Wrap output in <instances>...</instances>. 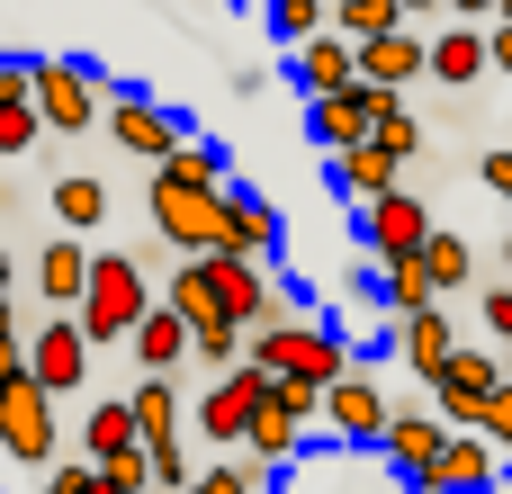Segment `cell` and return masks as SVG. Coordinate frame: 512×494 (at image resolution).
Segmentation results:
<instances>
[{
	"label": "cell",
	"mask_w": 512,
	"mask_h": 494,
	"mask_svg": "<svg viewBox=\"0 0 512 494\" xmlns=\"http://www.w3.org/2000/svg\"><path fill=\"white\" fill-rule=\"evenodd\" d=\"M153 225L171 252H225L234 243V189H198V180L153 171Z\"/></svg>",
	"instance_id": "cell-1"
},
{
	"label": "cell",
	"mask_w": 512,
	"mask_h": 494,
	"mask_svg": "<svg viewBox=\"0 0 512 494\" xmlns=\"http://www.w3.org/2000/svg\"><path fill=\"white\" fill-rule=\"evenodd\" d=\"M243 360H261L270 378H315V387L351 378L342 333H333V324H306V315H288V324H252V351H243Z\"/></svg>",
	"instance_id": "cell-2"
},
{
	"label": "cell",
	"mask_w": 512,
	"mask_h": 494,
	"mask_svg": "<svg viewBox=\"0 0 512 494\" xmlns=\"http://www.w3.org/2000/svg\"><path fill=\"white\" fill-rule=\"evenodd\" d=\"M153 306H162V297L144 288V270H135L126 252H90V297H81L90 342H135V324H144Z\"/></svg>",
	"instance_id": "cell-3"
},
{
	"label": "cell",
	"mask_w": 512,
	"mask_h": 494,
	"mask_svg": "<svg viewBox=\"0 0 512 494\" xmlns=\"http://www.w3.org/2000/svg\"><path fill=\"white\" fill-rule=\"evenodd\" d=\"M378 108H387V81H342V90H315L306 99V135L324 144V153H351V144H369L378 135Z\"/></svg>",
	"instance_id": "cell-4"
},
{
	"label": "cell",
	"mask_w": 512,
	"mask_h": 494,
	"mask_svg": "<svg viewBox=\"0 0 512 494\" xmlns=\"http://www.w3.org/2000/svg\"><path fill=\"white\" fill-rule=\"evenodd\" d=\"M270 387H279V378H270L261 360H234V369L207 387V405H198V432H207V441H252V423H261Z\"/></svg>",
	"instance_id": "cell-5"
},
{
	"label": "cell",
	"mask_w": 512,
	"mask_h": 494,
	"mask_svg": "<svg viewBox=\"0 0 512 494\" xmlns=\"http://www.w3.org/2000/svg\"><path fill=\"white\" fill-rule=\"evenodd\" d=\"M0 450H9L18 468H36V477L54 468V387H45L36 369L9 387V414H0Z\"/></svg>",
	"instance_id": "cell-6"
},
{
	"label": "cell",
	"mask_w": 512,
	"mask_h": 494,
	"mask_svg": "<svg viewBox=\"0 0 512 494\" xmlns=\"http://www.w3.org/2000/svg\"><path fill=\"white\" fill-rule=\"evenodd\" d=\"M36 108L54 117V135L108 126V99H99V81H90L81 63H63V54H45V63H36Z\"/></svg>",
	"instance_id": "cell-7"
},
{
	"label": "cell",
	"mask_w": 512,
	"mask_h": 494,
	"mask_svg": "<svg viewBox=\"0 0 512 494\" xmlns=\"http://www.w3.org/2000/svg\"><path fill=\"white\" fill-rule=\"evenodd\" d=\"M27 369H36V378H45L54 396H72V387L90 378V324L54 306V315H45L36 333H27Z\"/></svg>",
	"instance_id": "cell-8"
},
{
	"label": "cell",
	"mask_w": 512,
	"mask_h": 494,
	"mask_svg": "<svg viewBox=\"0 0 512 494\" xmlns=\"http://www.w3.org/2000/svg\"><path fill=\"white\" fill-rule=\"evenodd\" d=\"M495 387H504V360H495V351H468V342H459V351H450V369L432 378V405H441L459 432H477V423H486V396H495Z\"/></svg>",
	"instance_id": "cell-9"
},
{
	"label": "cell",
	"mask_w": 512,
	"mask_h": 494,
	"mask_svg": "<svg viewBox=\"0 0 512 494\" xmlns=\"http://www.w3.org/2000/svg\"><path fill=\"white\" fill-rule=\"evenodd\" d=\"M360 234H369V252H378V261H405V252H423V243H432V216H423V198L387 189V198H369V207H360Z\"/></svg>",
	"instance_id": "cell-10"
},
{
	"label": "cell",
	"mask_w": 512,
	"mask_h": 494,
	"mask_svg": "<svg viewBox=\"0 0 512 494\" xmlns=\"http://www.w3.org/2000/svg\"><path fill=\"white\" fill-rule=\"evenodd\" d=\"M495 459H504V450H495L486 432H450L441 459H432L414 486H423V494H477V486H495Z\"/></svg>",
	"instance_id": "cell-11"
},
{
	"label": "cell",
	"mask_w": 512,
	"mask_h": 494,
	"mask_svg": "<svg viewBox=\"0 0 512 494\" xmlns=\"http://www.w3.org/2000/svg\"><path fill=\"white\" fill-rule=\"evenodd\" d=\"M108 135H117V153H144V162H162V153H180L189 135H180V117L171 108H153V99H108Z\"/></svg>",
	"instance_id": "cell-12"
},
{
	"label": "cell",
	"mask_w": 512,
	"mask_h": 494,
	"mask_svg": "<svg viewBox=\"0 0 512 494\" xmlns=\"http://www.w3.org/2000/svg\"><path fill=\"white\" fill-rule=\"evenodd\" d=\"M324 423H333V441H387V423H396V414H387L378 378H360V369H351V378H333V387H324Z\"/></svg>",
	"instance_id": "cell-13"
},
{
	"label": "cell",
	"mask_w": 512,
	"mask_h": 494,
	"mask_svg": "<svg viewBox=\"0 0 512 494\" xmlns=\"http://www.w3.org/2000/svg\"><path fill=\"white\" fill-rule=\"evenodd\" d=\"M360 72H369V81H387V90L423 81V72H432V45H423V18L387 27V36H360Z\"/></svg>",
	"instance_id": "cell-14"
},
{
	"label": "cell",
	"mask_w": 512,
	"mask_h": 494,
	"mask_svg": "<svg viewBox=\"0 0 512 494\" xmlns=\"http://www.w3.org/2000/svg\"><path fill=\"white\" fill-rule=\"evenodd\" d=\"M450 351H459V333H450V315H441V297L432 306H414V315H396V360L432 387L441 369H450Z\"/></svg>",
	"instance_id": "cell-15"
},
{
	"label": "cell",
	"mask_w": 512,
	"mask_h": 494,
	"mask_svg": "<svg viewBox=\"0 0 512 494\" xmlns=\"http://www.w3.org/2000/svg\"><path fill=\"white\" fill-rule=\"evenodd\" d=\"M486 72H495V27L459 18V27H441V36H432V81L468 90V81H486Z\"/></svg>",
	"instance_id": "cell-16"
},
{
	"label": "cell",
	"mask_w": 512,
	"mask_h": 494,
	"mask_svg": "<svg viewBox=\"0 0 512 494\" xmlns=\"http://www.w3.org/2000/svg\"><path fill=\"white\" fill-rule=\"evenodd\" d=\"M396 180H405V153H396V144H378V135H369V144H351V153H333V189H342L351 207L387 198Z\"/></svg>",
	"instance_id": "cell-17"
},
{
	"label": "cell",
	"mask_w": 512,
	"mask_h": 494,
	"mask_svg": "<svg viewBox=\"0 0 512 494\" xmlns=\"http://www.w3.org/2000/svg\"><path fill=\"white\" fill-rule=\"evenodd\" d=\"M288 63H297L306 99H315V90H342V81H360V36L324 27V36H306V45H288Z\"/></svg>",
	"instance_id": "cell-18"
},
{
	"label": "cell",
	"mask_w": 512,
	"mask_h": 494,
	"mask_svg": "<svg viewBox=\"0 0 512 494\" xmlns=\"http://www.w3.org/2000/svg\"><path fill=\"white\" fill-rule=\"evenodd\" d=\"M36 288H45V306H63V315H81V297H90V252L72 243V225L36 252Z\"/></svg>",
	"instance_id": "cell-19"
},
{
	"label": "cell",
	"mask_w": 512,
	"mask_h": 494,
	"mask_svg": "<svg viewBox=\"0 0 512 494\" xmlns=\"http://www.w3.org/2000/svg\"><path fill=\"white\" fill-rule=\"evenodd\" d=\"M135 360H144V369H189V360H198V324L162 297V306L135 324Z\"/></svg>",
	"instance_id": "cell-20"
},
{
	"label": "cell",
	"mask_w": 512,
	"mask_h": 494,
	"mask_svg": "<svg viewBox=\"0 0 512 494\" xmlns=\"http://www.w3.org/2000/svg\"><path fill=\"white\" fill-rule=\"evenodd\" d=\"M450 432H459V423H450V414H441V405H432V414H396V423H387V441H378V450H387V459H396V468H405V477H423V468H432V459H441V441H450Z\"/></svg>",
	"instance_id": "cell-21"
},
{
	"label": "cell",
	"mask_w": 512,
	"mask_h": 494,
	"mask_svg": "<svg viewBox=\"0 0 512 494\" xmlns=\"http://www.w3.org/2000/svg\"><path fill=\"white\" fill-rule=\"evenodd\" d=\"M126 450H144V423H135V396H108V405H90V423H81V459H126Z\"/></svg>",
	"instance_id": "cell-22"
},
{
	"label": "cell",
	"mask_w": 512,
	"mask_h": 494,
	"mask_svg": "<svg viewBox=\"0 0 512 494\" xmlns=\"http://www.w3.org/2000/svg\"><path fill=\"white\" fill-rule=\"evenodd\" d=\"M297 432H306V405L288 396V387H270V405H261V423H252V459H297Z\"/></svg>",
	"instance_id": "cell-23"
},
{
	"label": "cell",
	"mask_w": 512,
	"mask_h": 494,
	"mask_svg": "<svg viewBox=\"0 0 512 494\" xmlns=\"http://www.w3.org/2000/svg\"><path fill=\"white\" fill-rule=\"evenodd\" d=\"M135 423H144V441H180V378H171V369H144Z\"/></svg>",
	"instance_id": "cell-24"
},
{
	"label": "cell",
	"mask_w": 512,
	"mask_h": 494,
	"mask_svg": "<svg viewBox=\"0 0 512 494\" xmlns=\"http://www.w3.org/2000/svg\"><path fill=\"white\" fill-rule=\"evenodd\" d=\"M225 252L270 261V252H279V207H270V198H252V189H234V243H225Z\"/></svg>",
	"instance_id": "cell-25"
},
{
	"label": "cell",
	"mask_w": 512,
	"mask_h": 494,
	"mask_svg": "<svg viewBox=\"0 0 512 494\" xmlns=\"http://www.w3.org/2000/svg\"><path fill=\"white\" fill-rule=\"evenodd\" d=\"M441 288H432V270H423V252H405V261H378V306H396V315H414V306H432Z\"/></svg>",
	"instance_id": "cell-26"
},
{
	"label": "cell",
	"mask_w": 512,
	"mask_h": 494,
	"mask_svg": "<svg viewBox=\"0 0 512 494\" xmlns=\"http://www.w3.org/2000/svg\"><path fill=\"white\" fill-rule=\"evenodd\" d=\"M423 270H432V288H441V297H459V288L477 279V252H468L450 225H432V243H423Z\"/></svg>",
	"instance_id": "cell-27"
},
{
	"label": "cell",
	"mask_w": 512,
	"mask_h": 494,
	"mask_svg": "<svg viewBox=\"0 0 512 494\" xmlns=\"http://www.w3.org/2000/svg\"><path fill=\"white\" fill-rule=\"evenodd\" d=\"M99 216H108V189H99L90 171L54 180V225H72V234H81V225H99Z\"/></svg>",
	"instance_id": "cell-28"
},
{
	"label": "cell",
	"mask_w": 512,
	"mask_h": 494,
	"mask_svg": "<svg viewBox=\"0 0 512 494\" xmlns=\"http://www.w3.org/2000/svg\"><path fill=\"white\" fill-rule=\"evenodd\" d=\"M414 9L405 0H333V27L342 36H387V27H405Z\"/></svg>",
	"instance_id": "cell-29"
},
{
	"label": "cell",
	"mask_w": 512,
	"mask_h": 494,
	"mask_svg": "<svg viewBox=\"0 0 512 494\" xmlns=\"http://www.w3.org/2000/svg\"><path fill=\"white\" fill-rule=\"evenodd\" d=\"M153 171H162V180H198V189H225V153H216V144H180V153H162Z\"/></svg>",
	"instance_id": "cell-30"
},
{
	"label": "cell",
	"mask_w": 512,
	"mask_h": 494,
	"mask_svg": "<svg viewBox=\"0 0 512 494\" xmlns=\"http://www.w3.org/2000/svg\"><path fill=\"white\" fill-rule=\"evenodd\" d=\"M270 27H279V45H306L333 27V0H270Z\"/></svg>",
	"instance_id": "cell-31"
},
{
	"label": "cell",
	"mask_w": 512,
	"mask_h": 494,
	"mask_svg": "<svg viewBox=\"0 0 512 494\" xmlns=\"http://www.w3.org/2000/svg\"><path fill=\"white\" fill-rule=\"evenodd\" d=\"M45 126H54V117L36 108V90H27V99H9V108H0V153H27Z\"/></svg>",
	"instance_id": "cell-32"
},
{
	"label": "cell",
	"mask_w": 512,
	"mask_h": 494,
	"mask_svg": "<svg viewBox=\"0 0 512 494\" xmlns=\"http://www.w3.org/2000/svg\"><path fill=\"white\" fill-rule=\"evenodd\" d=\"M378 144H396L405 162L423 153V126H414V108H405V90H387V108H378Z\"/></svg>",
	"instance_id": "cell-33"
},
{
	"label": "cell",
	"mask_w": 512,
	"mask_h": 494,
	"mask_svg": "<svg viewBox=\"0 0 512 494\" xmlns=\"http://www.w3.org/2000/svg\"><path fill=\"white\" fill-rule=\"evenodd\" d=\"M144 450H153V486H171V494L198 486V459H189L180 441H144Z\"/></svg>",
	"instance_id": "cell-34"
},
{
	"label": "cell",
	"mask_w": 512,
	"mask_h": 494,
	"mask_svg": "<svg viewBox=\"0 0 512 494\" xmlns=\"http://www.w3.org/2000/svg\"><path fill=\"white\" fill-rule=\"evenodd\" d=\"M261 468H270V459H261ZM261 468H198V486H189V494H270Z\"/></svg>",
	"instance_id": "cell-35"
},
{
	"label": "cell",
	"mask_w": 512,
	"mask_h": 494,
	"mask_svg": "<svg viewBox=\"0 0 512 494\" xmlns=\"http://www.w3.org/2000/svg\"><path fill=\"white\" fill-rule=\"evenodd\" d=\"M477 432H486L495 450H512V378L495 387V396H486V423H477Z\"/></svg>",
	"instance_id": "cell-36"
},
{
	"label": "cell",
	"mask_w": 512,
	"mask_h": 494,
	"mask_svg": "<svg viewBox=\"0 0 512 494\" xmlns=\"http://www.w3.org/2000/svg\"><path fill=\"white\" fill-rule=\"evenodd\" d=\"M486 324H495V342L512 351V288H486Z\"/></svg>",
	"instance_id": "cell-37"
},
{
	"label": "cell",
	"mask_w": 512,
	"mask_h": 494,
	"mask_svg": "<svg viewBox=\"0 0 512 494\" xmlns=\"http://www.w3.org/2000/svg\"><path fill=\"white\" fill-rule=\"evenodd\" d=\"M27 90H36V63H0V108L27 99Z\"/></svg>",
	"instance_id": "cell-38"
},
{
	"label": "cell",
	"mask_w": 512,
	"mask_h": 494,
	"mask_svg": "<svg viewBox=\"0 0 512 494\" xmlns=\"http://www.w3.org/2000/svg\"><path fill=\"white\" fill-rule=\"evenodd\" d=\"M486 189H495V198H512V144H504V153H486Z\"/></svg>",
	"instance_id": "cell-39"
},
{
	"label": "cell",
	"mask_w": 512,
	"mask_h": 494,
	"mask_svg": "<svg viewBox=\"0 0 512 494\" xmlns=\"http://www.w3.org/2000/svg\"><path fill=\"white\" fill-rule=\"evenodd\" d=\"M495 72H512V18H495Z\"/></svg>",
	"instance_id": "cell-40"
},
{
	"label": "cell",
	"mask_w": 512,
	"mask_h": 494,
	"mask_svg": "<svg viewBox=\"0 0 512 494\" xmlns=\"http://www.w3.org/2000/svg\"><path fill=\"white\" fill-rule=\"evenodd\" d=\"M0 333H27V315H18V297L0 288Z\"/></svg>",
	"instance_id": "cell-41"
},
{
	"label": "cell",
	"mask_w": 512,
	"mask_h": 494,
	"mask_svg": "<svg viewBox=\"0 0 512 494\" xmlns=\"http://www.w3.org/2000/svg\"><path fill=\"white\" fill-rule=\"evenodd\" d=\"M504 0H450V18H495Z\"/></svg>",
	"instance_id": "cell-42"
},
{
	"label": "cell",
	"mask_w": 512,
	"mask_h": 494,
	"mask_svg": "<svg viewBox=\"0 0 512 494\" xmlns=\"http://www.w3.org/2000/svg\"><path fill=\"white\" fill-rule=\"evenodd\" d=\"M90 494H126V486H117V477H108V468H99V477H90Z\"/></svg>",
	"instance_id": "cell-43"
},
{
	"label": "cell",
	"mask_w": 512,
	"mask_h": 494,
	"mask_svg": "<svg viewBox=\"0 0 512 494\" xmlns=\"http://www.w3.org/2000/svg\"><path fill=\"white\" fill-rule=\"evenodd\" d=\"M405 9H414V18H423V9H450V0H405Z\"/></svg>",
	"instance_id": "cell-44"
},
{
	"label": "cell",
	"mask_w": 512,
	"mask_h": 494,
	"mask_svg": "<svg viewBox=\"0 0 512 494\" xmlns=\"http://www.w3.org/2000/svg\"><path fill=\"white\" fill-rule=\"evenodd\" d=\"M0 288H9V252H0Z\"/></svg>",
	"instance_id": "cell-45"
},
{
	"label": "cell",
	"mask_w": 512,
	"mask_h": 494,
	"mask_svg": "<svg viewBox=\"0 0 512 494\" xmlns=\"http://www.w3.org/2000/svg\"><path fill=\"white\" fill-rule=\"evenodd\" d=\"M0 414H9V387H0Z\"/></svg>",
	"instance_id": "cell-46"
},
{
	"label": "cell",
	"mask_w": 512,
	"mask_h": 494,
	"mask_svg": "<svg viewBox=\"0 0 512 494\" xmlns=\"http://www.w3.org/2000/svg\"><path fill=\"white\" fill-rule=\"evenodd\" d=\"M144 494H171V486H144Z\"/></svg>",
	"instance_id": "cell-47"
},
{
	"label": "cell",
	"mask_w": 512,
	"mask_h": 494,
	"mask_svg": "<svg viewBox=\"0 0 512 494\" xmlns=\"http://www.w3.org/2000/svg\"><path fill=\"white\" fill-rule=\"evenodd\" d=\"M504 261H512V243H504Z\"/></svg>",
	"instance_id": "cell-48"
}]
</instances>
